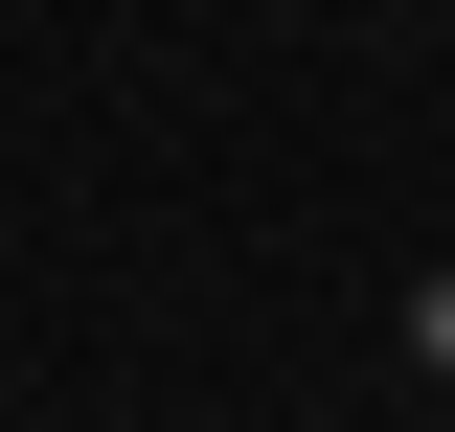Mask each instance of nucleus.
I'll return each mask as SVG.
<instances>
[{
    "label": "nucleus",
    "mask_w": 455,
    "mask_h": 432,
    "mask_svg": "<svg viewBox=\"0 0 455 432\" xmlns=\"http://www.w3.org/2000/svg\"><path fill=\"white\" fill-rule=\"evenodd\" d=\"M410 364H433V387H455V273H433V296H410Z\"/></svg>",
    "instance_id": "obj_1"
}]
</instances>
